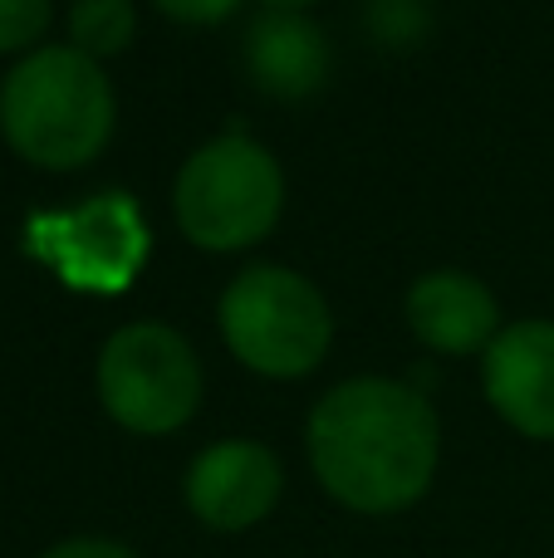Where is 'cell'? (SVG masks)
I'll return each mask as SVG.
<instances>
[{
    "label": "cell",
    "mask_w": 554,
    "mask_h": 558,
    "mask_svg": "<svg viewBox=\"0 0 554 558\" xmlns=\"http://www.w3.org/2000/svg\"><path fill=\"white\" fill-rule=\"evenodd\" d=\"M98 402L133 436H172L202 407L196 348L167 324H123L98 353Z\"/></svg>",
    "instance_id": "5b68a950"
},
{
    "label": "cell",
    "mask_w": 554,
    "mask_h": 558,
    "mask_svg": "<svg viewBox=\"0 0 554 558\" xmlns=\"http://www.w3.org/2000/svg\"><path fill=\"white\" fill-rule=\"evenodd\" d=\"M39 558H137L123 539H108V534H74V539L49 544Z\"/></svg>",
    "instance_id": "5bb4252c"
},
{
    "label": "cell",
    "mask_w": 554,
    "mask_h": 558,
    "mask_svg": "<svg viewBox=\"0 0 554 558\" xmlns=\"http://www.w3.org/2000/svg\"><path fill=\"white\" fill-rule=\"evenodd\" d=\"M241 64H245V78H251L265 98L300 104L314 88H324L334 54H329V39L304 15H275V10H265V15L245 29Z\"/></svg>",
    "instance_id": "9c48e42d"
},
{
    "label": "cell",
    "mask_w": 554,
    "mask_h": 558,
    "mask_svg": "<svg viewBox=\"0 0 554 558\" xmlns=\"http://www.w3.org/2000/svg\"><path fill=\"white\" fill-rule=\"evenodd\" d=\"M153 5L162 10L167 20H177V25L206 29V25H221V20H231L241 0H153Z\"/></svg>",
    "instance_id": "4fadbf2b"
},
{
    "label": "cell",
    "mask_w": 554,
    "mask_h": 558,
    "mask_svg": "<svg viewBox=\"0 0 554 558\" xmlns=\"http://www.w3.org/2000/svg\"><path fill=\"white\" fill-rule=\"evenodd\" d=\"M216 318L236 363L275 383L310 377L334 343V314L324 294L314 279L285 265H245L221 289Z\"/></svg>",
    "instance_id": "277c9868"
},
{
    "label": "cell",
    "mask_w": 554,
    "mask_h": 558,
    "mask_svg": "<svg viewBox=\"0 0 554 558\" xmlns=\"http://www.w3.org/2000/svg\"><path fill=\"white\" fill-rule=\"evenodd\" d=\"M137 10L133 0H74L69 10V45L88 59H108L133 45Z\"/></svg>",
    "instance_id": "8fae6325"
},
{
    "label": "cell",
    "mask_w": 554,
    "mask_h": 558,
    "mask_svg": "<svg viewBox=\"0 0 554 558\" xmlns=\"http://www.w3.org/2000/svg\"><path fill=\"white\" fill-rule=\"evenodd\" d=\"M304 451L334 505L363 520H388L432 490L442 426L418 387L393 377H349L314 402Z\"/></svg>",
    "instance_id": "6da1fadb"
},
{
    "label": "cell",
    "mask_w": 554,
    "mask_h": 558,
    "mask_svg": "<svg viewBox=\"0 0 554 558\" xmlns=\"http://www.w3.org/2000/svg\"><path fill=\"white\" fill-rule=\"evenodd\" d=\"M408 328L422 348L447 357L486 353L501 333V304L477 275L461 270H432L412 279L408 299H402Z\"/></svg>",
    "instance_id": "ba28073f"
},
{
    "label": "cell",
    "mask_w": 554,
    "mask_h": 558,
    "mask_svg": "<svg viewBox=\"0 0 554 558\" xmlns=\"http://www.w3.org/2000/svg\"><path fill=\"white\" fill-rule=\"evenodd\" d=\"M49 20H55V0H0V54H20L39 49Z\"/></svg>",
    "instance_id": "7c38bea8"
},
{
    "label": "cell",
    "mask_w": 554,
    "mask_h": 558,
    "mask_svg": "<svg viewBox=\"0 0 554 558\" xmlns=\"http://www.w3.org/2000/svg\"><path fill=\"white\" fill-rule=\"evenodd\" d=\"M118 123L104 64L74 45H39L0 78V137L39 172H79L104 157Z\"/></svg>",
    "instance_id": "7a4b0ae2"
},
{
    "label": "cell",
    "mask_w": 554,
    "mask_h": 558,
    "mask_svg": "<svg viewBox=\"0 0 554 558\" xmlns=\"http://www.w3.org/2000/svg\"><path fill=\"white\" fill-rule=\"evenodd\" d=\"M147 235L128 202H88L79 216H69L59 231L55 260L69 279L94 289H123L143 265Z\"/></svg>",
    "instance_id": "30bf717a"
},
{
    "label": "cell",
    "mask_w": 554,
    "mask_h": 558,
    "mask_svg": "<svg viewBox=\"0 0 554 558\" xmlns=\"http://www.w3.org/2000/svg\"><path fill=\"white\" fill-rule=\"evenodd\" d=\"M285 495V465L265 441L231 436L186 465L182 500L192 520L212 534H245L275 514Z\"/></svg>",
    "instance_id": "8992f818"
},
{
    "label": "cell",
    "mask_w": 554,
    "mask_h": 558,
    "mask_svg": "<svg viewBox=\"0 0 554 558\" xmlns=\"http://www.w3.org/2000/svg\"><path fill=\"white\" fill-rule=\"evenodd\" d=\"M265 10H275V15H304V10L314 5V0H261Z\"/></svg>",
    "instance_id": "9a60e30c"
},
{
    "label": "cell",
    "mask_w": 554,
    "mask_h": 558,
    "mask_svg": "<svg viewBox=\"0 0 554 558\" xmlns=\"http://www.w3.org/2000/svg\"><path fill=\"white\" fill-rule=\"evenodd\" d=\"M486 402L526 441H554V324L520 318L481 353Z\"/></svg>",
    "instance_id": "52a82bcc"
},
{
    "label": "cell",
    "mask_w": 554,
    "mask_h": 558,
    "mask_svg": "<svg viewBox=\"0 0 554 558\" xmlns=\"http://www.w3.org/2000/svg\"><path fill=\"white\" fill-rule=\"evenodd\" d=\"M285 211V172L251 137H212L172 182V216L196 251L231 255L265 241Z\"/></svg>",
    "instance_id": "3957f363"
}]
</instances>
